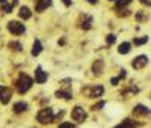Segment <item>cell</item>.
Instances as JSON below:
<instances>
[{
  "label": "cell",
  "mask_w": 151,
  "mask_h": 128,
  "mask_svg": "<svg viewBox=\"0 0 151 128\" xmlns=\"http://www.w3.org/2000/svg\"><path fill=\"white\" fill-rule=\"evenodd\" d=\"M32 84H33V80L30 79L27 74H20L18 80L15 82V87H17L18 94H21V95H23V94H26L29 89L32 87Z\"/></svg>",
  "instance_id": "obj_1"
},
{
  "label": "cell",
  "mask_w": 151,
  "mask_h": 128,
  "mask_svg": "<svg viewBox=\"0 0 151 128\" xmlns=\"http://www.w3.org/2000/svg\"><path fill=\"white\" fill-rule=\"evenodd\" d=\"M36 119H38V122L42 124V125H47V124H52V122H55L53 109H50V107L41 109L40 112L36 113Z\"/></svg>",
  "instance_id": "obj_2"
},
{
  "label": "cell",
  "mask_w": 151,
  "mask_h": 128,
  "mask_svg": "<svg viewBox=\"0 0 151 128\" xmlns=\"http://www.w3.org/2000/svg\"><path fill=\"white\" fill-rule=\"evenodd\" d=\"M104 94V87L101 84H97V86H88L83 89V95H86L88 98H100Z\"/></svg>",
  "instance_id": "obj_3"
},
{
  "label": "cell",
  "mask_w": 151,
  "mask_h": 128,
  "mask_svg": "<svg viewBox=\"0 0 151 128\" xmlns=\"http://www.w3.org/2000/svg\"><path fill=\"white\" fill-rule=\"evenodd\" d=\"M71 118H73L76 122L82 124V122H85V121H86L88 114H86L85 109H82L80 106H77V107H74V109H73V112H71Z\"/></svg>",
  "instance_id": "obj_4"
},
{
  "label": "cell",
  "mask_w": 151,
  "mask_h": 128,
  "mask_svg": "<svg viewBox=\"0 0 151 128\" xmlns=\"http://www.w3.org/2000/svg\"><path fill=\"white\" fill-rule=\"evenodd\" d=\"M8 30L14 35H21L26 32V26L20 21H9L8 23Z\"/></svg>",
  "instance_id": "obj_5"
},
{
  "label": "cell",
  "mask_w": 151,
  "mask_h": 128,
  "mask_svg": "<svg viewBox=\"0 0 151 128\" xmlns=\"http://www.w3.org/2000/svg\"><path fill=\"white\" fill-rule=\"evenodd\" d=\"M148 63V57L145 54H139V56H136L133 60H132V67L134 69H142L145 65Z\"/></svg>",
  "instance_id": "obj_6"
},
{
  "label": "cell",
  "mask_w": 151,
  "mask_h": 128,
  "mask_svg": "<svg viewBox=\"0 0 151 128\" xmlns=\"http://www.w3.org/2000/svg\"><path fill=\"white\" fill-rule=\"evenodd\" d=\"M11 97H12V91L6 86H0V102L2 104H8L11 101Z\"/></svg>",
  "instance_id": "obj_7"
},
{
  "label": "cell",
  "mask_w": 151,
  "mask_h": 128,
  "mask_svg": "<svg viewBox=\"0 0 151 128\" xmlns=\"http://www.w3.org/2000/svg\"><path fill=\"white\" fill-rule=\"evenodd\" d=\"M35 80H36V83L44 84V83L48 80V74L44 72L41 67H36V69H35Z\"/></svg>",
  "instance_id": "obj_8"
},
{
  "label": "cell",
  "mask_w": 151,
  "mask_h": 128,
  "mask_svg": "<svg viewBox=\"0 0 151 128\" xmlns=\"http://www.w3.org/2000/svg\"><path fill=\"white\" fill-rule=\"evenodd\" d=\"M53 0H35V9L36 12H44L48 6H52Z\"/></svg>",
  "instance_id": "obj_9"
},
{
  "label": "cell",
  "mask_w": 151,
  "mask_h": 128,
  "mask_svg": "<svg viewBox=\"0 0 151 128\" xmlns=\"http://www.w3.org/2000/svg\"><path fill=\"white\" fill-rule=\"evenodd\" d=\"M150 113H151L150 109L145 107V106H142V104H137L133 109V114H134V116H145V114H150Z\"/></svg>",
  "instance_id": "obj_10"
},
{
  "label": "cell",
  "mask_w": 151,
  "mask_h": 128,
  "mask_svg": "<svg viewBox=\"0 0 151 128\" xmlns=\"http://www.w3.org/2000/svg\"><path fill=\"white\" fill-rule=\"evenodd\" d=\"M103 69H104V62L100 60V59H97V60L92 63V72H94L95 75H100V74L103 72Z\"/></svg>",
  "instance_id": "obj_11"
},
{
  "label": "cell",
  "mask_w": 151,
  "mask_h": 128,
  "mask_svg": "<svg viewBox=\"0 0 151 128\" xmlns=\"http://www.w3.org/2000/svg\"><path fill=\"white\" fill-rule=\"evenodd\" d=\"M27 107H29V104L27 102H24V101H18V102H15L14 104V112L17 113V114H20V113H23V112H26L27 110Z\"/></svg>",
  "instance_id": "obj_12"
},
{
  "label": "cell",
  "mask_w": 151,
  "mask_h": 128,
  "mask_svg": "<svg viewBox=\"0 0 151 128\" xmlns=\"http://www.w3.org/2000/svg\"><path fill=\"white\" fill-rule=\"evenodd\" d=\"M58 98H62V99H71L73 98V95H71V91L70 89H60V91H56V94H55Z\"/></svg>",
  "instance_id": "obj_13"
},
{
  "label": "cell",
  "mask_w": 151,
  "mask_h": 128,
  "mask_svg": "<svg viewBox=\"0 0 151 128\" xmlns=\"http://www.w3.org/2000/svg\"><path fill=\"white\" fill-rule=\"evenodd\" d=\"M91 26H92V17L91 15H83L82 17V23H80V27L88 30V29H91Z\"/></svg>",
  "instance_id": "obj_14"
},
{
  "label": "cell",
  "mask_w": 151,
  "mask_h": 128,
  "mask_svg": "<svg viewBox=\"0 0 151 128\" xmlns=\"http://www.w3.org/2000/svg\"><path fill=\"white\" fill-rule=\"evenodd\" d=\"M18 15H20V18H23V20H29V18L32 17V12H30V9H29L27 6H21L20 11H18Z\"/></svg>",
  "instance_id": "obj_15"
},
{
  "label": "cell",
  "mask_w": 151,
  "mask_h": 128,
  "mask_svg": "<svg viewBox=\"0 0 151 128\" xmlns=\"http://www.w3.org/2000/svg\"><path fill=\"white\" fill-rule=\"evenodd\" d=\"M41 51H42V44H41V41H40V39H35L33 47H32V56L36 57L38 54L41 53Z\"/></svg>",
  "instance_id": "obj_16"
},
{
  "label": "cell",
  "mask_w": 151,
  "mask_h": 128,
  "mask_svg": "<svg viewBox=\"0 0 151 128\" xmlns=\"http://www.w3.org/2000/svg\"><path fill=\"white\" fill-rule=\"evenodd\" d=\"M115 128H137V124L132 119H124L119 125H116Z\"/></svg>",
  "instance_id": "obj_17"
},
{
  "label": "cell",
  "mask_w": 151,
  "mask_h": 128,
  "mask_svg": "<svg viewBox=\"0 0 151 128\" xmlns=\"http://www.w3.org/2000/svg\"><path fill=\"white\" fill-rule=\"evenodd\" d=\"M130 42H122L119 47H118V53L119 54H127L129 53V51H130Z\"/></svg>",
  "instance_id": "obj_18"
},
{
  "label": "cell",
  "mask_w": 151,
  "mask_h": 128,
  "mask_svg": "<svg viewBox=\"0 0 151 128\" xmlns=\"http://www.w3.org/2000/svg\"><path fill=\"white\" fill-rule=\"evenodd\" d=\"M9 48L15 50V51H21V50H23V45H21V42H18V41H11V42H9Z\"/></svg>",
  "instance_id": "obj_19"
},
{
  "label": "cell",
  "mask_w": 151,
  "mask_h": 128,
  "mask_svg": "<svg viewBox=\"0 0 151 128\" xmlns=\"http://www.w3.org/2000/svg\"><path fill=\"white\" fill-rule=\"evenodd\" d=\"M148 42V36H142V38H134L133 39V44L134 45H142V44H147Z\"/></svg>",
  "instance_id": "obj_20"
},
{
  "label": "cell",
  "mask_w": 151,
  "mask_h": 128,
  "mask_svg": "<svg viewBox=\"0 0 151 128\" xmlns=\"http://www.w3.org/2000/svg\"><path fill=\"white\" fill-rule=\"evenodd\" d=\"M116 11H118V12H116L118 17H127V15L130 14V11H129V9H124V8H116Z\"/></svg>",
  "instance_id": "obj_21"
},
{
  "label": "cell",
  "mask_w": 151,
  "mask_h": 128,
  "mask_svg": "<svg viewBox=\"0 0 151 128\" xmlns=\"http://www.w3.org/2000/svg\"><path fill=\"white\" fill-rule=\"evenodd\" d=\"M2 11L5 12V14H11L12 11H14V5H8V3H5V5H2Z\"/></svg>",
  "instance_id": "obj_22"
},
{
  "label": "cell",
  "mask_w": 151,
  "mask_h": 128,
  "mask_svg": "<svg viewBox=\"0 0 151 128\" xmlns=\"http://www.w3.org/2000/svg\"><path fill=\"white\" fill-rule=\"evenodd\" d=\"M115 41H116V36L113 35V33H109V35L106 36V42H107L109 45H112V44L115 42Z\"/></svg>",
  "instance_id": "obj_23"
},
{
  "label": "cell",
  "mask_w": 151,
  "mask_h": 128,
  "mask_svg": "<svg viewBox=\"0 0 151 128\" xmlns=\"http://www.w3.org/2000/svg\"><path fill=\"white\" fill-rule=\"evenodd\" d=\"M132 3V0H118L116 2V8H124V6H127Z\"/></svg>",
  "instance_id": "obj_24"
},
{
  "label": "cell",
  "mask_w": 151,
  "mask_h": 128,
  "mask_svg": "<svg viewBox=\"0 0 151 128\" xmlns=\"http://www.w3.org/2000/svg\"><path fill=\"white\" fill-rule=\"evenodd\" d=\"M104 106H106V101H98L97 104H94V106H92V110H100V109L104 107Z\"/></svg>",
  "instance_id": "obj_25"
},
{
  "label": "cell",
  "mask_w": 151,
  "mask_h": 128,
  "mask_svg": "<svg viewBox=\"0 0 151 128\" xmlns=\"http://www.w3.org/2000/svg\"><path fill=\"white\" fill-rule=\"evenodd\" d=\"M58 128H76V125L71 122H62V124H59Z\"/></svg>",
  "instance_id": "obj_26"
},
{
  "label": "cell",
  "mask_w": 151,
  "mask_h": 128,
  "mask_svg": "<svg viewBox=\"0 0 151 128\" xmlns=\"http://www.w3.org/2000/svg\"><path fill=\"white\" fill-rule=\"evenodd\" d=\"M145 18H147V15L144 14L142 11H139V12H137V14H136V20H137V21H144Z\"/></svg>",
  "instance_id": "obj_27"
},
{
  "label": "cell",
  "mask_w": 151,
  "mask_h": 128,
  "mask_svg": "<svg viewBox=\"0 0 151 128\" xmlns=\"http://www.w3.org/2000/svg\"><path fill=\"white\" fill-rule=\"evenodd\" d=\"M119 80H121V79H119V77H113V79L110 80V83H112L113 86H116V84L119 83Z\"/></svg>",
  "instance_id": "obj_28"
},
{
  "label": "cell",
  "mask_w": 151,
  "mask_h": 128,
  "mask_svg": "<svg viewBox=\"0 0 151 128\" xmlns=\"http://www.w3.org/2000/svg\"><path fill=\"white\" fill-rule=\"evenodd\" d=\"M65 114V112L64 110H60L59 113H58V116H55V121H58V119H62V116H64Z\"/></svg>",
  "instance_id": "obj_29"
},
{
  "label": "cell",
  "mask_w": 151,
  "mask_h": 128,
  "mask_svg": "<svg viewBox=\"0 0 151 128\" xmlns=\"http://www.w3.org/2000/svg\"><path fill=\"white\" fill-rule=\"evenodd\" d=\"M62 3H64L65 6H71L73 5V0H62Z\"/></svg>",
  "instance_id": "obj_30"
},
{
  "label": "cell",
  "mask_w": 151,
  "mask_h": 128,
  "mask_svg": "<svg viewBox=\"0 0 151 128\" xmlns=\"http://www.w3.org/2000/svg\"><path fill=\"white\" fill-rule=\"evenodd\" d=\"M119 79H125V69H121V74H119Z\"/></svg>",
  "instance_id": "obj_31"
},
{
  "label": "cell",
  "mask_w": 151,
  "mask_h": 128,
  "mask_svg": "<svg viewBox=\"0 0 151 128\" xmlns=\"http://www.w3.org/2000/svg\"><path fill=\"white\" fill-rule=\"evenodd\" d=\"M141 3H145V5L151 6V2H150V0H141Z\"/></svg>",
  "instance_id": "obj_32"
},
{
  "label": "cell",
  "mask_w": 151,
  "mask_h": 128,
  "mask_svg": "<svg viewBox=\"0 0 151 128\" xmlns=\"http://www.w3.org/2000/svg\"><path fill=\"white\" fill-rule=\"evenodd\" d=\"M88 2H89L91 5H97V2H98V0H88Z\"/></svg>",
  "instance_id": "obj_33"
},
{
  "label": "cell",
  "mask_w": 151,
  "mask_h": 128,
  "mask_svg": "<svg viewBox=\"0 0 151 128\" xmlns=\"http://www.w3.org/2000/svg\"><path fill=\"white\" fill-rule=\"evenodd\" d=\"M0 3H2V5H5V3H6V0H0Z\"/></svg>",
  "instance_id": "obj_34"
},
{
  "label": "cell",
  "mask_w": 151,
  "mask_h": 128,
  "mask_svg": "<svg viewBox=\"0 0 151 128\" xmlns=\"http://www.w3.org/2000/svg\"><path fill=\"white\" fill-rule=\"evenodd\" d=\"M112 2H118V0H112Z\"/></svg>",
  "instance_id": "obj_35"
}]
</instances>
